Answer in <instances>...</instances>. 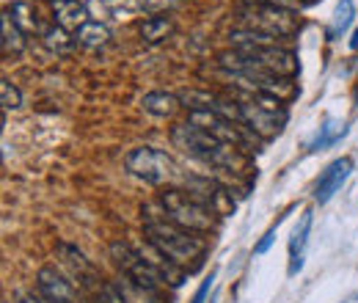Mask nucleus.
I'll return each instance as SVG.
<instances>
[{
  "mask_svg": "<svg viewBox=\"0 0 358 303\" xmlns=\"http://www.w3.org/2000/svg\"><path fill=\"white\" fill-rule=\"evenodd\" d=\"M36 287L39 293L45 295L47 301L52 303H78L80 301V293H78V284L72 279H66L61 270H55L52 265H47L39 270L36 276Z\"/></svg>",
  "mask_w": 358,
  "mask_h": 303,
  "instance_id": "9d476101",
  "label": "nucleus"
},
{
  "mask_svg": "<svg viewBox=\"0 0 358 303\" xmlns=\"http://www.w3.org/2000/svg\"><path fill=\"white\" fill-rule=\"evenodd\" d=\"M348 135V125L345 122H336V119H325V125L320 127V132L314 135V141L309 143L312 152H322V149H331L334 143H339L342 138Z\"/></svg>",
  "mask_w": 358,
  "mask_h": 303,
  "instance_id": "6ab92c4d",
  "label": "nucleus"
},
{
  "mask_svg": "<svg viewBox=\"0 0 358 303\" xmlns=\"http://www.w3.org/2000/svg\"><path fill=\"white\" fill-rule=\"evenodd\" d=\"M177 3L179 0H143V8H146L149 14H169Z\"/></svg>",
  "mask_w": 358,
  "mask_h": 303,
  "instance_id": "393cba45",
  "label": "nucleus"
},
{
  "mask_svg": "<svg viewBox=\"0 0 358 303\" xmlns=\"http://www.w3.org/2000/svg\"><path fill=\"white\" fill-rule=\"evenodd\" d=\"M215 279H218V270H213V273H210V276L201 281V287L196 290V295H193V301H190V303H204V301H207V295H210V290H213V281H215Z\"/></svg>",
  "mask_w": 358,
  "mask_h": 303,
  "instance_id": "a878e982",
  "label": "nucleus"
},
{
  "mask_svg": "<svg viewBox=\"0 0 358 303\" xmlns=\"http://www.w3.org/2000/svg\"><path fill=\"white\" fill-rule=\"evenodd\" d=\"M224 69H234V66H251L259 72H270V75H281L289 78L298 69V61L289 50L273 44V47H240L231 52H221L218 55Z\"/></svg>",
  "mask_w": 358,
  "mask_h": 303,
  "instance_id": "7ed1b4c3",
  "label": "nucleus"
},
{
  "mask_svg": "<svg viewBox=\"0 0 358 303\" xmlns=\"http://www.w3.org/2000/svg\"><path fill=\"white\" fill-rule=\"evenodd\" d=\"M50 8H52V17H55V25H61L64 31L69 34H78L83 25L91 22L89 8L80 3V0H47Z\"/></svg>",
  "mask_w": 358,
  "mask_h": 303,
  "instance_id": "4468645a",
  "label": "nucleus"
},
{
  "mask_svg": "<svg viewBox=\"0 0 358 303\" xmlns=\"http://www.w3.org/2000/svg\"><path fill=\"white\" fill-rule=\"evenodd\" d=\"M20 303H52V301H47L42 293H39V295H34V293H25V295H20Z\"/></svg>",
  "mask_w": 358,
  "mask_h": 303,
  "instance_id": "c85d7f7f",
  "label": "nucleus"
},
{
  "mask_svg": "<svg viewBox=\"0 0 358 303\" xmlns=\"http://www.w3.org/2000/svg\"><path fill=\"white\" fill-rule=\"evenodd\" d=\"M312 223H314V213L312 210H303L301 220H298L295 229H292V237H289V267H287L289 276H298V273L303 270L306 246H309V234H312Z\"/></svg>",
  "mask_w": 358,
  "mask_h": 303,
  "instance_id": "ddd939ff",
  "label": "nucleus"
},
{
  "mask_svg": "<svg viewBox=\"0 0 358 303\" xmlns=\"http://www.w3.org/2000/svg\"><path fill=\"white\" fill-rule=\"evenodd\" d=\"M58 257H61V262L69 267L72 279L80 281V287H89V290H102V287H105L102 279H99V273H96V267L86 260V254H83L78 246L58 243Z\"/></svg>",
  "mask_w": 358,
  "mask_h": 303,
  "instance_id": "f8f14e48",
  "label": "nucleus"
},
{
  "mask_svg": "<svg viewBox=\"0 0 358 303\" xmlns=\"http://www.w3.org/2000/svg\"><path fill=\"white\" fill-rule=\"evenodd\" d=\"M8 14H11V20H14V25L28 36V34H39L42 36V25H39V20H36V8L31 6V3H25V0H17V3H11L8 8H6Z\"/></svg>",
  "mask_w": 358,
  "mask_h": 303,
  "instance_id": "a211bd4d",
  "label": "nucleus"
},
{
  "mask_svg": "<svg viewBox=\"0 0 358 303\" xmlns=\"http://www.w3.org/2000/svg\"><path fill=\"white\" fill-rule=\"evenodd\" d=\"M187 122L196 125V127H201L204 132H210L213 138L229 143V146L240 149V152H248L254 146V135L251 132L245 130L243 125H237V122L226 119L221 113H215V111H204V108L187 111Z\"/></svg>",
  "mask_w": 358,
  "mask_h": 303,
  "instance_id": "6e6552de",
  "label": "nucleus"
},
{
  "mask_svg": "<svg viewBox=\"0 0 358 303\" xmlns=\"http://www.w3.org/2000/svg\"><path fill=\"white\" fill-rule=\"evenodd\" d=\"M234 102H237V111H240V125L251 132L254 138L268 141V138H273V135L281 132L284 113H270V111H265V108H259L257 102L243 99V97H237Z\"/></svg>",
  "mask_w": 358,
  "mask_h": 303,
  "instance_id": "1a4fd4ad",
  "label": "nucleus"
},
{
  "mask_svg": "<svg viewBox=\"0 0 358 303\" xmlns=\"http://www.w3.org/2000/svg\"><path fill=\"white\" fill-rule=\"evenodd\" d=\"M350 174H353V157H336L334 163H328L314 185V199L320 204H328L342 190V185L348 182Z\"/></svg>",
  "mask_w": 358,
  "mask_h": 303,
  "instance_id": "9b49d317",
  "label": "nucleus"
},
{
  "mask_svg": "<svg viewBox=\"0 0 358 303\" xmlns=\"http://www.w3.org/2000/svg\"><path fill=\"white\" fill-rule=\"evenodd\" d=\"M240 22L248 31L265 34L273 39H292L301 28V20L292 8L284 6H273V3H248L240 8Z\"/></svg>",
  "mask_w": 358,
  "mask_h": 303,
  "instance_id": "39448f33",
  "label": "nucleus"
},
{
  "mask_svg": "<svg viewBox=\"0 0 358 303\" xmlns=\"http://www.w3.org/2000/svg\"><path fill=\"white\" fill-rule=\"evenodd\" d=\"M157 207L166 213L169 220H174L177 226L187 229V232H196V234H207L215 226V218H213L215 213L207 204H201L196 196H190L179 188H166L160 193Z\"/></svg>",
  "mask_w": 358,
  "mask_h": 303,
  "instance_id": "20e7f679",
  "label": "nucleus"
},
{
  "mask_svg": "<svg viewBox=\"0 0 358 303\" xmlns=\"http://www.w3.org/2000/svg\"><path fill=\"white\" fill-rule=\"evenodd\" d=\"M116 290L122 293V298L127 303H166L163 293L149 290V287H141V284H135L133 279H127V276H119Z\"/></svg>",
  "mask_w": 358,
  "mask_h": 303,
  "instance_id": "f3484780",
  "label": "nucleus"
},
{
  "mask_svg": "<svg viewBox=\"0 0 358 303\" xmlns=\"http://www.w3.org/2000/svg\"><path fill=\"white\" fill-rule=\"evenodd\" d=\"M350 47H353V50H358V28H356V34H353V39H350Z\"/></svg>",
  "mask_w": 358,
  "mask_h": 303,
  "instance_id": "c756f323",
  "label": "nucleus"
},
{
  "mask_svg": "<svg viewBox=\"0 0 358 303\" xmlns=\"http://www.w3.org/2000/svg\"><path fill=\"white\" fill-rule=\"evenodd\" d=\"M141 108H143L149 116H157V119H171V116L179 111V97H174V94H166V91H149V94H143Z\"/></svg>",
  "mask_w": 358,
  "mask_h": 303,
  "instance_id": "2eb2a0df",
  "label": "nucleus"
},
{
  "mask_svg": "<svg viewBox=\"0 0 358 303\" xmlns=\"http://www.w3.org/2000/svg\"><path fill=\"white\" fill-rule=\"evenodd\" d=\"M75 39H78V44H83V47L99 50V47H105V44L110 42V31H108L102 22H94V20H91L89 25H83V28L75 34Z\"/></svg>",
  "mask_w": 358,
  "mask_h": 303,
  "instance_id": "4be33fe9",
  "label": "nucleus"
},
{
  "mask_svg": "<svg viewBox=\"0 0 358 303\" xmlns=\"http://www.w3.org/2000/svg\"><path fill=\"white\" fill-rule=\"evenodd\" d=\"M171 141L177 143L179 149L196 160H201L204 166H213L218 171H234V174H243L245 171V157L240 149L229 146L224 141L213 138L210 132H204L201 127L196 125H174L171 127Z\"/></svg>",
  "mask_w": 358,
  "mask_h": 303,
  "instance_id": "f03ea898",
  "label": "nucleus"
},
{
  "mask_svg": "<svg viewBox=\"0 0 358 303\" xmlns=\"http://www.w3.org/2000/svg\"><path fill=\"white\" fill-rule=\"evenodd\" d=\"M295 3H298V6H303V3H312V0H295Z\"/></svg>",
  "mask_w": 358,
  "mask_h": 303,
  "instance_id": "2f4dec72",
  "label": "nucleus"
},
{
  "mask_svg": "<svg viewBox=\"0 0 358 303\" xmlns=\"http://www.w3.org/2000/svg\"><path fill=\"white\" fill-rule=\"evenodd\" d=\"M0 105H3V111H17V108H22V94H20V88L14 86L8 78L0 80Z\"/></svg>",
  "mask_w": 358,
  "mask_h": 303,
  "instance_id": "b1692460",
  "label": "nucleus"
},
{
  "mask_svg": "<svg viewBox=\"0 0 358 303\" xmlns=\"http://www.w3.org/2000/svg\"><path fill=\"white\" fill-rule=\"evenodd\" d=\"M353 102H356V108H358V86H356V91H353Z\"/></svg>",
  "mask_w": 358,
  "mask_h": 303,
  "instance_id": "7c9ffc66",
  "label": "nucleus"
},
{
  "mask_svg": "<svg viewBox=\"0 0 358 303\" xmlns=\"http://www.w3.org/2000/svg\"><path fill=\"white\" fill-rule=\"evenodd\" d=\"M138 31H141V39H143V42L157 44V42H163L166 36H171L174 20H171L169 14H149V17L138 25Z\"/></svg>",
  "mask_w": 358,
  "mask_h": 303,
  "instance_id": "dca6fc26",
  "label": "nucleus"
},
{
  "mask_svg": "<svg viewBox=\"0 0 358 303\" xmlns=\"http://www.w3.org/2000/svg\"><path fill=\"white\" fill-rule=\"evenodd\" d=\"M42 42H45L52 52H58V55H69V52H75V47H78V39H75L69 31H64L61 25L45 28V31H42Z\"/></svg>",
  "mask_w": 358,
  "mask_h": 303,
  "instance_id": "412c9836",
  "label": "nucleus"
},
{
  "mask_svg": "<svg viewBox=\"0 0 358 303\" xmlns=\"http://www.w3.org/2000/svg\"><path fill=\"white\" fill-rule=\"evenodd\" d=\"M278 223H281V218L275 220V226H270V229H268V234H265V237H262V240L257 243V254H265V251H268V248H270V243L275 240V229H278Z\"/></svg>",
  "mask_w": 358,
  "mask_h": 303,
  "instance_id": "cd10ccee",
  "label": "nucleus"
},
{
  "mask_svg": "<svg viewBox=\"0 0 358 303\" xmlns=\"http://www.w3.org/2000/svg\"><path fill=\"white\" fill-rule=\"evenodd\" d=\"M110 260L116 262L119 273H122V276H127V279H133L135 284L149 287V290H157V293H166V287H169V284H166L163 273H160L152 262L146 260L138 248H133L130 243H124V240L110 243Z\"/></svg>",
  "mask_w": 358,
  "mask_h": 303,
  "instance_id": "0eeeda50",
  "label": "nucleus"
},
{
  "mask_svg": "<svg viewBox=\"0 0 358 303\" xmlns=\"http://www.w3.org/2000/svg\"><path fill=\"white\" fill-rule=\"evenodd\" d=\"M353 17H356V3H353V0H339V6H336V11H334V22H331L328 36H331V39H339V36L353 25Z\"/></svg>",
  "mask_w": 358,
  "mask_h": 303,
  "instance_id": "5701e85b",
  "label": "nucleus"
},
{
  "mask_svg": "<svg viewBox=\"0 0 358 303\" xmlns=\"http://www.w3.org/2000/svg\"><path fill=\"white\" fill-rule=\"evenodd\" d=\"M143 234H146L149 246H155L166 260H171L185 273L199 270L207 257V243L196 232L177 226L174 220L166 218L163 210L155 213L152 204L143 207Z\"/></svg>",
  "mask_w": 358,
  "mask_h": 303,
  "instance_id": "f257e3e1",
  "label": "nucleus"
},
{
  "mask_svg": "<svg viewBox=\"0 0 358 303\" xmlns=\"http://www.w3.org/2000/svg\"><path fill=\"white\" fill-rule=\"evenodd\" d=\"M127 171L149 182V185H169L179 176V169L174 157L157 146H135L124 157Z\"/></svg>",
  "mask_w": 358,
  "mask_h": 303,
  "instance_id": "423d86ee",
  "label": "nucleus"
},
{
  "mask_svg": "<svg viewBox=\"0 0 358 303\" xmlns=\"http://www.w3.org/2000/svg\"><path fill=\"white\" fill-rule=\"evenodd\" d=\"M0 44H3V52L8 55V52H22L25 50V34L14 25V20H11V14L8 11H3V17H0Z\"/></svg>",
  "mask_w": 358,
  "mask_h": 303,
  "instance_id": "aec40b11",
  "label": "nucleus"
},
{
  "mask_svg": "<svg viewBox=\"0 0 358 303\" xmlns=\"http://www.w3.org/2000/svg\"><path fill=\"white\" fill-rule=\"evenodd\" d=\"M99 303H127L122 298V293L116 290V284H105L99 290Z\"/></svg>",
  "mask_w": 358,
  "mask_h": 303,
  "instance_id": "bb28decb",
  "label": "nucleus"
}]
</instances>
